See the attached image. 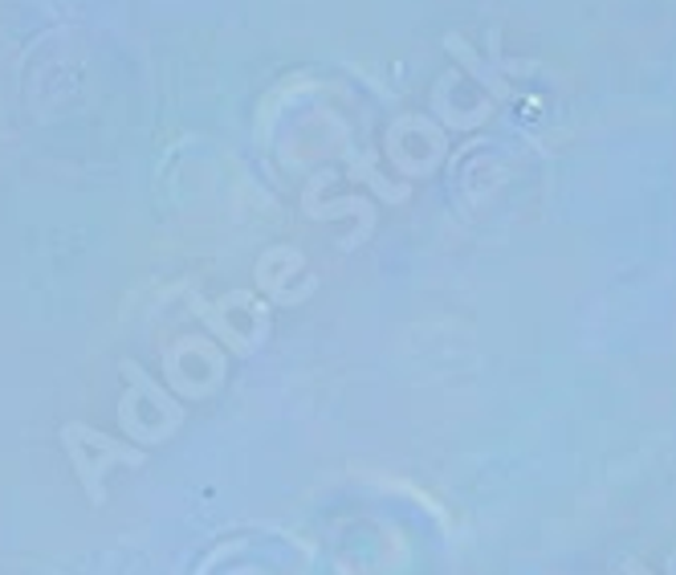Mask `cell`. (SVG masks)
Returning <instances> with one entry per match:
<instances>
[{
  "label": "cell",
  "mask_w": 676,
  "mask_h": 575,
  "mask_svg": "<svg viewBox=\"0 0 676 575\" xmlns=\"http://www.w3.org/2000/svg\"><path fill=\"white\" fill-rule=\"evenodd\" d=\"M351 176H368V184H371V188H375V192H380L383 201H404V196H408L404 184H388V181H383V176H375V172H371L368 159H363V168H351Z\"/></svg>",
  "instance_id": "obj_3"
},
{
  "label": "cell",
  "mask_w": 676,
  "mask_h": 575,
  "mask_svg": "<svg viewBox=\"0 0 676 575\" xmlns=\"http://www.w3.org/2000/svg\"><path fill=\"white\" fill-rule=\"evenodd\" d=\"M444 49H449L452 58L461 61L464 70L473 74L477 82L486 86L489 95H498V98H510V86L501 82V78H498V74H493V70H486V61L477 58V53H473V49H469V46H464V41H457V37H444Z\"/></svg>",
  "instance_id": "obj_2"
},
{
  "label": "cell",
  "mask_w": 676,
  "mask_h": 575,
  "mask_svg": "<svg viewBox=\"0 0 676 575\" xmlns=\"http://www.w3.org/2000/svg\"><path fill=\"white\" fill-rule=\"evenodd\" d=\"M74 429L82 432V441L95 449V454H86L82 445H70L61 441L66 449H70V461H74V474H78V481L86 486V494H90V503H102V474H107L110 466H143V449L139 445H127V441H115V437H107V432L90 429V425H82V420H74Z\"/></svg>",
  "instance_id": "obj_1"
}]
</instances>
